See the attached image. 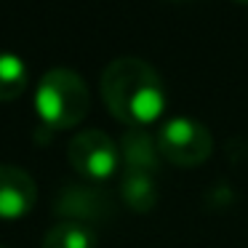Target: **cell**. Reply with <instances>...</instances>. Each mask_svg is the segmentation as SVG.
Segmentation results:
<instances>
[{
	"instance_id": "obj_11",
	"label": "cell",
	"mask_w": 248,
	"mask_h": 248,
	"mask_svg": "<svg viewBox=\"0 0 248 248\" xmlns=\"http://www.w3.org/2000/svg\"><path fill=\"white\" fill-rule=\"evenodd\" d=\"M235 3H246V6H248V0H235Z\"/></svg>"
},
{
	"instance_id": "obj_1",
	"label": "cell",
	"mask_w": 248,
	"mask_h": 248,
	"mask_svg": "<svg viewBox=\"0 0 248 248\" xmlns=\"http://www.w3.org/2000/svg\"><path fill=\"white\" fill-rule=\"evenodd\" d=\"M102 99L128 128H147L166 109V86L152 64L136 56H120L102 72Z\"/></svg>"
},
{
	"instance_id": "obj_9",
	"label": "cell",
	"mask_w": 248,
	"mask_h": 248,
	"mask_svg": "<svg viewBox=\"0 0 248 248\" xmlns=\"http://www.w3.org/2000/svg\"><path fill=\"white\" fill-rule=\"evenodd\" d=\"M43 248H96V232L83 221H56L46 232Z\"/></svg>"
},
{
	"instance_id": "obj_5",
	"label": "cell",
	"mask_w": 248,
	"mask_h": 248,
	"mask_svg": "<svg viewBox=\"0 0 248 248\" xmlns=\"http://www.w3.org/2000/svg\"><path fill=\"white\" fill-rule=\"evenodd\" d=\"M38 203V184L24 168L0 166V221L24 219Z\"/></svg>"
},
{
	"instance_id": "obj_4",
	"label": "cell",
	"mask_w": 248,
	"mask_h": 248,
	"mask_svg": "<svg viewBox=\"0 0 248 248\" xmlns=\"http://www.w3.org/2000/svg\"><path fill=\"white\" fill-rule=\"evenodd\" d=\"M67 160L78 176L88 179V182H107L118 173L120 166L118 141L96 128L80 131L67 144Z\"/></svg>"
},
{
	"instance_id": "obj_3",
	"label": "cell",
	"mask_w": 248,
	"mask_h": 248,
	"mask_svg": "<svg viewBox=\"0 0 248 248\" xmlns=\"http://www.w3.org/2000/svg\"><path fill=\"white\" fill-rule=\"evenodd\" d=\"M157 150L160 157L173 166L195 168L205 163L214 152V136L200 120L179 115L160 125L157 131Z\"/></svg>"
},
{
	"instance_id": "obj_2",
	"label": "cell",
	"mask_w": 248,
	"mask_h": 248,
	"mask_svg": "<svg viewBox=\"0 0 248 248\" xmlns=\"http://www.w3.org/2000/svg\"><path fill=\"white\" fill-rule=\"evenodd\" d=\"M35 112L40 115L48 128L67 131L75 128L91 107V93L88 86L75 70L54 67L43 72L35 86Z\"/></svg>"
},
{
	"instance_id": "obj_7",
	"label": "cell",
	"mask_w": 248,
	"mask_h": 248,
	"mask_svg": "<svg viewBox=\"0 0 248 248\" xmlns=\"http://www.w3.org/2000/svg\"><path fill=\"white\" fill-rule=\"evenodd\" d=\"M118 152L123 168L128 171H152L155 173L157 160H160V150H157V139H152L144 128H128L118 141Z\"/></svg>"
},
{
	"instance_id": "obj_10",
	"label": "cell",
	"mask_w": 248,
	"mask_h": 248,
	"mask_svg": "<svg viewBox=\"0 0 248 248\" xmlns=\"http://www.w3.org/2000/svg\"><path fill=\"white\" fill-rule=\"evenodd\" d=\"M30 70L22 56L0 51V102H14L27 91Z\"/></svg>"
},
{
	"instance_id": "obj_6",
	"label": "cell",
	"mask_w": 248,
	"mask_h": 248,
	"mask_svg": "<svg viewBox=\"0 0 248 248\" xmlns=\"http://www.w3.org/2000/svg\"><path fill=\"white\" fill-rule=\"evenodd\" d=\"M64 221H83V224H93L96 219L107 216V195H99L86 187H70L62 192V198L54 205Z\"/></svg>"
},
{
	"instance_id": "obj_8",
	"label": "cell",
	"mask_w": 248,
	"mask_h": 248,
	"mask_svg": "<svg viewBox=\"0 0 248 248\" xmlns=\"http://www.w3.org/2000/svg\"><path fill=\"white\" fill-rule=\"evenodd\" d=\"M120 198L136 214H147L157 203V184L152 171H128L123 168L120 176Z\"/></svg>"
},
{
	"instance_id": "obj_12",
	"label": "cell",
	"mask_w": 248,
	"mask_h": 248,
	"mask_svg": "<svg viewBox=\"0 0 248 248\" xmlns=\"http://www.w3.org/2000/svg\"><path fill=\"white\" fill-rule=\"evenodd\" d=\"M0 248H6V246H0Z\"/></svg>"
}]
</instances>
